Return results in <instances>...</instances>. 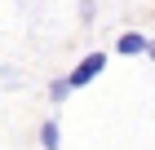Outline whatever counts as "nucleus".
Listing matches in <instances>:
<instances>
[{
    "label": "nucleus",
    "instance_id": "nucleus-1",
    "mask_svg": "<svg viewBox=\"0 0 155 150\" xmlns=\"http://www.w3.org/2000/svg\"><path fill=\"white\" fill-rule=\"evenodd\" d=\"M107 71V53H84L80 62H75V71L67 75V84H71V93L75 88H84V84H93L97 75Z\"/></svg>",
    "mask_w": 155,
    "mask_h": 150
},
{
    "label": "nucleus",
    "instance_id": "nucleus-2",
    "mask_svg": "<svg viewBox=\"0 0 155 150\" xmlns=\"http://www.w3.org/2000/svg\"><path fill=\"white\" fill-rule=\"evenodd\" d=\"M115 53H124V58H142V53H146V35H142V31H124V35L115 40Z\"/></svg>",
    "mask_w": 155,
    "mask_h": 150
},
{
    "label": "nucleus",
    "instance_id": "nucleus-3",
    "mask_svg": "<svg viewBox=\"0 0 155 150\" xmlns=\"http://www.w3.org/2000/svg\"><path fill=\"white\" fill-rule=\"evenodd\" d=\"M40 146H45V150H58V146H62V128H58V119H49V124L40 128Z\"/></svg>",
    "mask_w": 155,
    "mask_h": 150
},
{
    "label": "nucleus",
    "instance_id": "nucleus-4",
    "mask_svg": "<svg viewBox=\"0 0 155 150\" xmlns=\"http://www.w3.org/2000/svg\"><path fill=\"white\" fill-rule=\"evenodd\" d=\"M67 93H71L67 75H62V80H49V102H67Z\"/></svg>",
    "mask_w": 155,
    "mask_h": 150
},
{
    "label": "nucleus",
    "instance_id": "nucleus-5",
    "mask_svg": "<svg viewBox=\"0 0 155 150\" xmlns=\"http://www.w3.org/2000/svg\"><path fill=\"white\" fill-rule=\"evenodd\" d=\"M146 58H151V62H155V40H146Z\"/></svg>",
    "mask_w": 155,
    "mask_h": 150
}]
</instances>
